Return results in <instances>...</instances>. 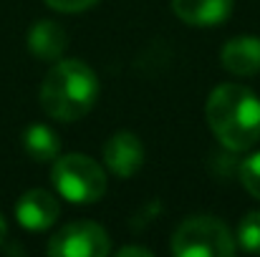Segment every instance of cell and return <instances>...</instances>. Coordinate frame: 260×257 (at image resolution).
<instances>
[{
    "mask_svg": "<svg viewBox=\"0 0 260 257\" xmlns=\"http://www.w3.org/2000/svg\"><path fill=\"white\" fill-rule=\"evenodd\" d=\"M61 214L58 199L46 192V189H28L18 202H15V217L18 225L30 230V232H41L48 230Z\"/></svg>",
    "mask_w": 260,
    "mask_h": 257,
    "instance_id": "obj_7",
    "label": "cell"
},
{
    "mask_svg": "<svg viewBox=\"0 0 260 257\" xmlns=\"http://www.w3.org/2000/svg\"><path fill=\"white\" fill-rule=\"evenodd\" d=\"M205 116L215 139L230 152H248L260 141V98L245 86L212 88Z\"/></svg>",
    "mask_w": 260,
    "mask_h": 257,
    "instance_id": "obj_1",
    "label": "cell"
},
{
    "mask_svg": "<svg viewBox=\"0 0 260 257\" xmlns=\"http://www.w3.org/2000/svg\"><path fill=\"white\" fill-rule=\"evenodd\" d=\"M23 149L33 162H53L61 152V141L46 124H33L23 134Z\"/></svg>",
    "mask_w": 260,
    "mask_h": 257,
    "instance_id": "obj_11",
    "label": "cell"
},
{
    "mask_svg": "<svg viewBox=\"0 0 260 257\" xmlns=\"http://www.w3.org/2000/svg\"><path fill=\"white\" fill-rule=\"evenodd\" d=\"M46 252L53 257H106L111 252V240L101 225L79 219L61 227L48 240Z\"/></svg>",
    "mask_w": 260,
    "mask_h": 257,
    "instance_id": "obj_5",
    "label": "cell"
},
{
    "mask_svg": "<svg viewBox=\"0 0 260 257\" xmlns=\"http://www.w3.org/2000/svg\"><path fill=\"white\" fill-rule=\"evenodd\" d=\"M220 61L233 76H253L260 71V38L238 35L222 46Z\"/></svg>",
    "mask_w": 260,
    "mask_h": 257,
    "instance_id": "obj_9",
    "label": "cell"
},
{
    "mask_svg": "<svg viewBox=\"0 0 260 257\" xmlns=\"http://www.w3.org/2000/svg\"><path fill=\"white\" fill-rule=\"evenodd\" d=\"M5 235H8V225H5V217L0 214V245L5 242Z\"/></svg>",
    "mask_w": 260,
    "mask_h": 257,
    "instance_id": "obj_16",
    "label": "cell"
},
{
    "mask_svg": "<svg viewBox=\"0 0 260 257\" xmlns=\"http://www.w3.org/2000/svg\"><path fill=\"white\" fill-rule=\"evenodd\" d=\"M99 79L84 61H56L41 86V106L56 121H79L96 106Z\"/></svg>",
    "mask_w": 260,
    "mask_h": 257,
    "instance_id": "obj_2",
    "label": "cell"
},
{
    "mask_svg": "<svg viewBox=\"0 0 260 257\" xmlns=\"http://www.w3.org/2000/svg\"><path fill=\"white\" fill-rule=\"evenodd\" d=\"M233 252L230 230L210 214L187 217L172 235V255L177 257H230Z\"/></svg>",
    "mask_w": 260,
    "mask_h": 257,
    "instance_id": "obj_4",
    "label": "cell"
},
{
    "mask_svg": "<svg viewBox=\"0 0 260 257\" xmlns=\"http://www.w3.org/2000/svg\"><path fill=\"white\" fill-rule=\"evenodd\" d=\"M104 162L111 174L129 179L144 164V146L139 141L137 134L132 131H116L109 136V141L104 144Z\"/></svg>",
    "mask_w": 260,
    "mask_h": 257,
    "instance_id": "obj_6",
    "label": "cell"
},
{
    "mask_svg": "<svg viewBox=\"0 0 260 257\" xmlns=\"http://www.w3.org/2000/svg\"><path fill=\"white\" fill-rule=\"evenodd\" d=\"M119 255H142V257H152V252H149V250H144V247H134V245H132V247H121V250H119Z\"/></svg>",
    "mask_w": 260,
    "mask_h": 257,
    "instance_id": "obj_15",
    "label": "cell"
},
{
    "mask_svg": "<svg viewBox=\"0 0 260 257\" xmlns=\"http://www.w3.org/2000/svg\"><path fill=\"white\" fill-rule=\"evenodd\" d=\"M238 242L248 252H260V212H248L238 227Z\"/></svg>",
    "mask_w": 260,
    "mask_h": 257,
    "instance_id": "obj_12",
    "label": "cell"
},
{
    "mask_svg": "<svg viewBox=\"0 0 260 257\" xmlns=\"http://www.w3.org/2000/svg\"><path fill=\"white\" fill-rule=\"evenodd\" d=\"M69 35L56 20H38L28 33V51L38 61H58L66 53Z\"/></svg>",
    "mask_w": 260,
    "mask_h": 257,
    "instance_id": "obj_10",
    "label": "cell"
},
{
    "mask_svg": "<svg viewBox=\"0 0 260 257\" xmlns=\"http://www.w3.org/2000/svg\"><path fill=\"white\" fill-rule=\"evenodd\" d=\"M235 0H172L174 15L187 25H220L230 18Z\"/></svg>",
    "mask_w": 260,
    "mask_h": 257,
    "instance_id": "obj_8",
    "label": "cell"
},
{
    "mask_svg": "<svg viewBox=\"0 0 260 257\" xmlns=\"http://www.w3.org/2000/svg\"><path fill=\"white\" fill-rule=\"evenodd\" d=\"M240 184L248 189L250 197L260 199V152L250 154L248 159H243V164H240Z\"/></svg>",
    "mask_w": 260,
    "mask_h": 257,
    "instance_id": "obj_13",
    "label": "cell"
},
{
    "mask_svg": "<svg viewBox=\"0 0 260 257\" xmlns=\"http://www.w3.org/2000/svg\"><path fill=\"white\" fill-rule=\"evenodd\" d=\"M51 181L56 192L74 204H93L106 192V171L86 154H66L53 159Z\"/></svg>",
    "mask_w": 260,
    "mask_h": 257,
    "instance_id": "obj_3",
    "label": "cell"
},
{
    "mask_svg": "<svg viewBox=\"0 0 260 257\" xmlns=\"http://www.w3.org/2000/svg\"><path fill=\"white\" fill-rule=\"evenodd\" d=\"M96 3L99 0H46V5L58 10V13H81V10H88Z\"/></svg>",
    "mask_w": 260,
    "mask_h": 257,
    "instance_id": "obj_14",
    "label": "cell"
}]
</instances>
